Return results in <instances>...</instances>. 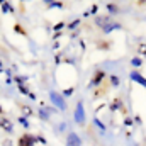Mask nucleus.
<instances>
[{"label":"nucleus","instance_id":"nucleus-1","mask_svg":"<svg viewBox=\"0 0 146 146\" xmlns=\"http://www.w3.org/2000/svg\"><path fill=\"white\" fill-rule=\"evenodd\" d=\"M36 143H37V141H36V136H33V134L26 133V134H22V136L19 138L17 146H34Z\"/></svg>","mask_w":146,"mask_h":146},{"label":"nucleus","instance_id":"nucleus-2","mask_svg":"<svg viewBox=\"0 0 146 146\" xmlns=\"http://www.w3.org/2000/svg\"><path fill=\"white\" fill-rule=\"evenodd\" d=\"M75 121L76 124H85V109H83V102H78L75 107Z\"/></svg>","mask_w":146,"mask_h":146},{"label":"nucleus","instance_id":"nucleus-3","mask_svg":"<svg viewBox=\"0 0 146 146\" xmlns=\"http://www.w3.org/2000/svg\"><path fill=\"white\" fill-rule=\"evenodd\" d=\"M49 97H51V100H53V104L58 107V109H61V110H65L66 109V104H65V100H63V97L58 94V92H51L49 94Z\"/></svg>","mask_w":146,"mask_h":146},{"label":"nucleus","instance_id":"nucleus-4","mask_svg":"<svg viewBox=\"0 0 146 146\" xmlns=\"http://www.w3.org/2000/svg\"><path fill=\"white\" fill-rule=\"evenodd\" d=\"M106 78V72L104 70H99V72H95V75L92 76V82H90V87H97V85H100V82Z\"/></svg>","mask_w":146,"mask_h":146},{"label":"nucleus","instance_id":"nucleus-5","mask_svg":"<svg viewBox=\"0 0 146 146\" xmlns=\"http://www.w3.org/2000/svg\"><path fill=\"white\" fill-rule=\"evenodd\" d=\"M129 78L133 80V82H136V83H139V85H143V87H146V78L141 75L139 72H131V75H129Z\"/></svg>","mask_w":146,"mask_h":146},{"label":"nucleus","instance_id":"nucleus-6","mask_svg":"<svg viewBox=\"0 0 146 146\" xmlns=\"http://www.w3.org/2000/svg\"><path fill=\"white\" fill-rule=\"evenodd\" d=\"M66 146H82V139L78 138V134L70 133L68 138H66Z\"/></svg>","mask_w":146,"mask_h":146},{"label":"nucleus","instance_id":"nucleus-7","mask_svg":"<svg viewBox=\"0 0 146 146\" xmlns=\"http://www.w3.org/2000/svg\"><path fill=\"white\" fill-rule=\"evenodd\" d=\"M0 127H2L3 131H7V133H12V131H14L12 122H10L7 117H3V115H0Z\"/></svg>","mask_w":146,"mask_h":146},{"label":"nucleus","instance_id":"nucleus-8","mask_svg":"<svg viewBox=\"0 0 146 146\" xmlns=\"http://www.w3.org/2000/svg\"><path fill=\"white\" fill-rule=\"evenodd\" d=\"M119 27H121V24H117V22H109V24L104 27V31H106V33H110L112 29H119Z\"/></svg>","mask_w":146,"mask_h":146},{"label":"nucleus","instance_id":"nucleus-9","mask_svg":"<svg viewBox=\"0 0 146 146\" xmlns=\"http://www.w3.org/2000/svg\"><path fill=\"white\" fill-rule=\"evenodd\" d=\"M131 65H133V66H141L143 61H141L139 58H133V60H131Z\"/></svg>","mask_w":146,"mask_h":146},{"label":"nucleus","instance_id":"nucleus-10","mask_svg":"<svg viewBox=\"0 0 146 146\" xmlns=\"http://www.w3.org/2000/svg\"><path fill=\"white\" fill-rule=\"evenodd\" d=\"M2 10H3V12H12V7H10L7 2H3V3H2Z\"/></svg>","mask_w":146,"mask_h":146},{"label":"nucleus","instance_id":"nucleus-11","mask_svg":"<svg viewBox=\"0 0 146 146\" xmlns=\"http://www.w3.org/2000/svg\"><path fill=\"white\" fill-rule=\"evenodd\" d=\"M14 29H15V31H17L19 34H22V36H26V31H24V29H22V27H21L19 24H15V26H14Z\"/></svg>","mask_w":146,"mask_h":146},{"label":"nucleus","instance_id":"nucleus-12","mask_svg":"<svg viewBox=\"0 0 146 146\" xmlns=\"http://www.w3.org/2000/svg\"><path fill=\"white\" fill-rule=\"evenodd\" d=\"M138 51H139L143 56H146V44H139V46H138Z\"/></svg>","mask_w":146,"mask_h":146},{"label":"nucleus","instance_id":"nucleus-13","mask_svg":"<svg viewBox=\"0 0 146 146\" xmlns=\"http://www.w3.org/2000/svg\"><path fill=\"white\" fill-rule=\"evenodd\" d=\"M110 82H112V85H114V87H117V85H119V78H117L115 75H112V76H110Z\"/></svg>","mask_w":146,"mask_h":146},{"label":"nucleus","instance_id":"nucleus-14","mask_svg":"<svg viewBox=\"0 0 146 146\" xmlns=\"http://www.w3.org/2000/svg\"><path fill=\"white\" fill-rule=\"evenodd\" d=\"M22 110H24V114H26V115H31V114H33V110L29 109V107H26V106L22 107Z\"/></svg>","mask_w":146,"mask_h":146},{"label":"nucleus","instance_id":"nucleus-15","mask_svg":"<svg viewBox=\"0 0 146 146\" xmlns=\"http://www.w3.org/2000/svg\"><path fill=\"white\" fill-rule=\"evenodd\" d=\"M107 9H109L110 12H117V7H114V3H109V5H107Z\"/></svg>","mask_w":146,"mask_h":146},{"label":"nucleus","instance_id":"nucleus-16","mask_svg":"<svg viewBox=\"0 0 146 146\" xmlns=\"http://www.w3.org/2000/svg\"><path fill=\"white\" fill-rule=\"evenodd\" d=\"M19 121H21V122H22V124H24L26 127H29V122L26 121V117H19Z\"/></svg>","mask_w":146,"mask_h":146},{"label":"nucleus","instance_id":"nucleus-17","mask_svg":"<svg viewBox=\"0 0 146 146\" xmlns=\"http://www.w3.org/2000/svg\"><path fill=\"white\" fill-rule=\"evenodd\" d=\"M61 27H63V22H60V24H56V26H54V31H60Z\"/></svg>","mask_w":146,"mask_h":146},{"label":"nucleus","instance_id":"nucleus-18","mask_svg":"<svg viewBox=\"0 0 146 146\" xmlns=\"http://www.w3.org/2000/svg\"><path fill=\"white\" fill-rule=\"evenodd\" d=\"M78 22H80V19H76V21H75V22H72V24H70V27H75V26H78Z\"/></svg>","mask_w":146,"mask_h":146},{"label":"nucleus","instance_id":"nucleus-19","mask_svg":"<svg viewBox=\"0 0 146 146\" xmlns=\"http://www.w3.org/2000/svg\"><path fill=\"white\" fill-rule=\"evenodd\" d=\"M90 12H92V14H95V12H97V5H92V9H90Z\"/></svg>","mask_w":146,"mask_h":146},{"label":"nucleus","instance_id":"nucleus-20","mask_svg":"<svg viewBox=\"0 0 146 146\" xmlns=\"http://www.w3.org/2000/svg\"><path fill=\"white\" fill-rule=\"evenodd\" d=\"M72 94H73V88H68V90L65 92V95H72Z\"/></svg>","mask_w":146,"mask_h":146},{"label":"nucleus","instance_id":"nucleus-21","mask_svg":"<svg viewBox=\"0 0 146 146\" xmlns=\"http://www.w3.org/2000/svg\"><path fill=\"white\" fill-rule=\"evenodd\" d=\"M2 70H3V66H2V61H0V72H2Z\"/></svg>","mask_w":146,"mask_h":146},{"label":"nucleus","instance_id":"nucleus-22","mask_svg":"<svg viewBox=\"0 0 146 146\" xmlns=\"http://www.w3.org/2000/svg\"><path fill=\"white\" fill-rule=\"evenodd\" d=\"M3 2H5V0H0V3H3Z\"/></svg>","mask_w":146,"mask_h":146}]
</instances>
